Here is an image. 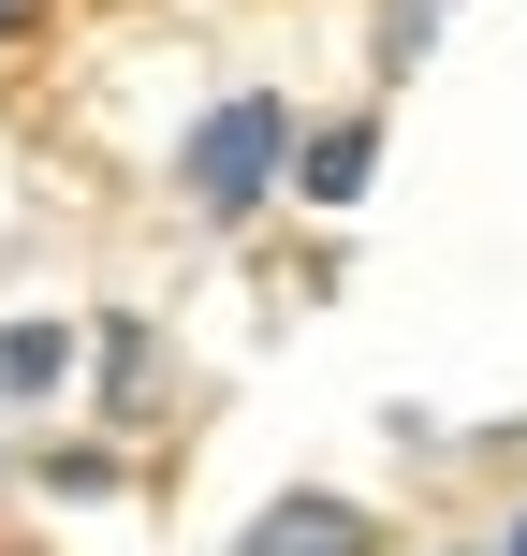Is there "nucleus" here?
I'll return each instance as SVG.
<instances>
[{
  "label": "nucleus",
  "instance_id": "obj_1",
  "mask_svg": "<svg viewBox=\"0 0 527 556\" xmlns=\"http://www.w3.org/2000/svg\"><path fill=\"white\" fill-rule=\"evenodd\" d=\"M176 191H191V220H250V205H278V191H293V103H278V88L205 103L191 147H176Z\"/></svg>",
  "mask_w": 527,
  "mask_h": 556
},
{
  "label": "nucleus",
  "instance_id": "obj_2",
  "mask_svg": "<svg viewBox=\"0 0 527 556\" xmlns=\"http://www.w3.org/2000/svg\"><path fill=\"white\" fill-rule=\"evenodd\" d=\"M235 556H381V528H366L352 498H323V483H293V498L250 513V542H235Z\"/></svg>",
  "mask_w": 527,
  "mask_h": 556
},
{
  "label": "nucleus",
  "instance_id": "obj_3",
  "mask_svg": "<svg viewBox=\"0 0 527 556\" xmlns=\"http://www.w3.org/2000/svg\"><path fill=\"white\" fill-rule=\"evenodd\" d=\"M366 176H381V117H337V132L293 147V191L308 205H366Z\"/></svg>",
  "mask_w": 527,
  "mask_h": 556
},
{
  "label": "nucleus",
  "instance_id": "obj_4",
  "mask_svg": "<svg viewBox=\"0 0 527 556\" xmlns=\"http://www.w3.org/2000/svg\"><path fill=\"white\" fill-rule=\"evenodd\" d=\"M74 381V323H0V395H59Z\"/></svg>",
  "mask_w": 527,
  "mask_h": 556
},
{
  "label": "nucleus",
  "instance_id": "obj_5",
  "mask_svg": "<svg viewBox=\"0 0 527 556\" xmlns=\"http://www.w3.org/2000/svg\"><path fill=\"white\" fill-rule=\"evenodd\" d=\"M425 29H440V0H396V15H381V59H425Z\"/></svg>",
  "mask_w": 527,
  "mask_h": 556
},
{
  "label": "nucleus",
  "instance_id": "obj_6",
  "mask_svg": "<svg viewBox=\"0 0 527 556\" xmlns=\"http://www.w3.org/2000/svg\"><path fill=\"white\" fill-rule=\"evenodd\" d=\"M29 15H45V0H0V29H29Z\"/></svg>",
  "mask_w": 527,
  "mask_h": 556
},
{
  "label": "nucleus",
  "instance_id": "obj_7",
  "mask_svg": "<svg viewBox=\"0 0 527 556\" xmlns=\"http://www.w3.org/2000/svg\"><path fill=\"white\" fill-rule=\"evenodd\" d=\"M513 556H527V542H513Z\"/></svg>",
  "mask_w": 527,
  "mask_h": 556
}]
</instances>
